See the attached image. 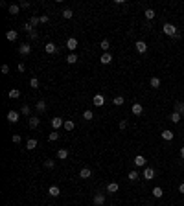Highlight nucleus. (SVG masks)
I'll use <instances>...</instances> for the list:
<instances>
[{
	"instance_id": "72a5a7b5",
	"label": "nucleus",
	"mask_w": 184,
	"mask_h": 206,
	"mask_svg": "<svg viewBox=\"0 0 184 206\" xmlns=\"http://www.w3.org/2000/svg\"><path fill=\"white\" fill-rule=\"evenodd\" d=\"M44 168L53 169V168H55V160H44Z\"/></svg>"
},
{
	"instance_id": "0eeeda50",
	"label": "nucleus",
	"mask_w": 184,
	"mask_h": 206,
	"mask_svg": "<svg viewBox=\"0 0 184 206\" xmlns=\"http://www.w3.org/2000/svg\"><path fill=\"white\" fill-rule=\"evenodd\" d=\"M144 178H146V180H153V178H155V169L153 168H146L144 169Z\"/></svg>"
},
{
	"instance_id": "c85d7f7f",
	"label": "nucleus",
	"mask_w": 184,
	"mask_h": 206,
	"mask_svg": "<svg viewBox=\"0 0 184 206\" xmlns=\"http://www.w3.org/2000/svg\"><path fill=\"white\" fill-rule=\"evenodd\" d=\"M144 17H146L147 20H153V18H155V11H153V9H146V11H144Z\"/></svg>"
},
{
	"instance_id": "603ef678",
	"label": "nucleus",
	"mask_w": 184,
	"mask_h": 206,
	"mask_svg": "<svg viewBox=\"0 0 184 206\" xmlns=\"http://www.w3.org/2000/svg\"><path fill=\"white\" fill-rule=\"evenodd\" d=\"M180 156L184 158V147H180Z\"/></svg>"
},
{
	"instance_id": "ea45409f",
	"label": "nucleus",
	"mask_w": 184,
	"mask_h": 206,
	"mask_svg": "<svg viewBox=\"0 0 184 206\" xmlns=\"http://www.w3.org/2000/svg\"><path fill=\"white\" fill-rule=\"evenodd\" d=\"M138 178V173L136 171H129V180H136Z\"/></svg>"
},
{
	"instance_id": "4c0bfd02",
	"label": "nucleus",
	"mask_w": 184,
	"mask_h": 206,
	"mask_svg": "<svg viewBox=\"0 0 184 206\" xmlns=\"http://www.w3.org/2000/svg\"><path fill=\"white\" fill-rule=\"evenodd\" d=\"M30 87H31V88H39V79H37V77H31Z\"/></svg>"
},
{
	"instance_id": "4be33fe9",
	"label": "nucleus",
	"mask_w": 184,
	"mask_h": 206,
	"mask_svg": "<svg viewBox=\"0 0 184 206\" xmlns=\"http://www.w3.org/2000/svg\"><path fill=\"white\" fill-rule=\"evenodd\" d=\"M63 127L66 129V131H68V133H70V131H74V127H76V123H74L72 120H66V121H65V125H63Z\"/></svg>"
},
{
	"instance_id": "5701e85b",
	"label": "nucleus",
	"mask_w": 184,
	"mask_h": 206,
	"mask_svg": "<svg viewBox=\"0 0 184 206\" xmlns=\"http://www.w3.org/2000/svg\"><path fill=\"white\" fill-rule=\"evenodd\" d=\"M57 158H59V160L68 158V151H66V149H59V151H57Z\"/></svg>"
},
{
	"instance_id": "37998d69",
	"label": "nucleus",
	"mask_w": 184,
	"mask_h": 206,
	"mask_svg": "<svg viewBox=\"0 0 184 206\" xmlns=\"http://www.w3.org/2000/svg\"><path fill=\"white\" fill-rule=\"evenodd\" d=\"M24 30L28 31V33H31V31H33V26H31V24L28 22V24H24Z\"/></svg>"
},
{
	"instance_id": "f8f14e48",
	"label": "nucleus",
	"mask_w": 184,
	"mask_h": 206,
	"mask_svg": "<svg viewBox=\"0 0 184 206\" xmlns=\"http://www.w3.org/2000/svg\"><path fill=\"white\" fill-rule=\"evenodd\" d=\"M44 50L48 52V53H57L59 52V48L53 44V43H46V46H44Z\"/></svg>"
},
{
	"instance_id": "de8ad7c7",
	"label": "nucleus",
	"mask_w": 184,
	"mask_h": 206,
	"mask_svg": "<svg viewBox=\"0 0 184 206\" xmlns=\"http://www.w3.org/2000/svg\"><path fill=\"white\" fill-rule=\"evenodd\" d=\"M125 127H127V121H125V120H121V121H120V129H121V131H124Z\"/></svg>"
},
{
	"instance_id": "c756f323",
	"label": "nucleus",
	"mask_w": 184,
	"mask_h": 206,
	"mask_svg": "<svg viewBox=\"0 0 184 206\" xmlns=\"http://www.w3.org/2000/svg\"><path fill=\"white\" fill-rule=\"evenodd\" d=\"M175 112H180V114L184 112V103L182 101H177L175 103Z\"/></svg>"
},
{
	"instance_id": "864d4df0",
	"label": "nucleus",
	"mask_w": 184,
	"mask_h": 206,
	"mask_svg": "<svg viewBox=\"0 0 184 206\" xmlns=\"http://www.w3.org/2000/svg\"><path fill=\"white\" fill-rule=\"evenodd\" d=\"M182 116H184V112H182Z\"/></svg>"
},
{
	"instance_id": "a211bd4d",
	"label": "nucleus",
	"mask_w": 184,
	"mask_h": 206,
	"mask_svg": "<svg viewBox=\"0 0 184 206\" xmlns=\"http://www.w3.org/2000/svg\"><path fill=\"white\" fill-rule=\"evenodd\" d=\"M8 96L11 99H17V98H20V90H18V88H11V90L8 92Z\"/></svg>"
},
{
	"instance_id": "cd10ccee",
	"label": "nucleus",
	"mask_w": 184,
	"mask_h": 206,
	"mask_svg": "<svg viewBox=\"0 0 184 206\" xmlns=\"http://www.w3.org/2000/svg\"><path fill=\"white\" fill-rule=\"evenodd\" d=\"M162 138H164V140H173V133L171 131H168V129H166V131H162Z\"/></svg>"
},
{
	"instance_id": "412c9836",
	"label": "nucleus",
	"mask_w": 184,
	"mask_h": 206,
	"mask_svg": "<svg viewBox=\"0 0 184 206\" xmlns=\"http://www.w3.org/2000/svg\"><path fill=\"white\" fill-rule=\"evenodd\" d=\"M180 118H182V114H180V112H171V116H169V120H171L173 123H179V121H180Z\"/></svg>"
},
{
	"instance_id": "9b49d317",
	"label": "nucleus",
	"mask_w": 184,
	"mask_h": 206,
	"mask_svg": "<svg viewBox=\"0 0 184 206\" xmlns=\"http://www.w3.org/2000/svg\"><path fill=\"white\" fill-rule=\"evenodd\" d=\"M17 37H18V33H17L15 30H9V31H6V39H8L9 43H13V40H17Z\"/></svg>"
},
{
	"instance_id": "79ce46f5",
	"label": "nucleus",
	"mask_w": 184,
	"mask_h": 206,
	"mask_svg": "<svg viewBox=\"0 0 184 206\" xmlns=\"http://www.w3.org/2000/svg\"><path fill=\"white\" fill-rule=\"evenodd\" d=\"M39 22H40V20H39V17H31V18H30V24H31V26H37Z\"/></svg>"
},
{
	"instance_id": "a18cd8bd",
	"label": "nucleus",
	"mask_w": 184,
	"mask_h": 206,
	"mask_svg": "<svg viewBox=\"0 0 184 206\" xmlns=\"http://www.w3.org/2000/svg\"><path fill=\"white\" fill-rule=\"evenodd\" d=\"M2 74H9V66L8 65H2Z\"/></svg>"
},
{
	"instance_id": "09e8293b",
	"label": "nucleus",
	"mask_w": 184,
	"mask_h": 206,
	"mask_svg": "<svg viewBox=\"0 0 184 206\" xmlns=\"http://www.w3.org/2000/svg\"><path fill=\"white\" fill-rule=\"evenodd\" d=\"M17 68H18V72H24V70H26V66H24V65H22V63H20V65H18V66H17Z\"/></svg>"
},
{
	"instance_id": "6ab92c4d",
	"label": "nucleus",
	"mask_w": 184,
	"mask_h": 206,
	"mask_svg": "<svg viewBox=\"0 0 184 206\" xmlns=\"http://www.w3.org/2000/svg\"><path fill=\"white\" fill-rule=\"evenodd\" d=\"M162 195H164V190H162L160 186H155V188H153V197H156V199H160Z\"/></svg>"
},
{
	"instance_id": "e433bc0d",
	"label": "nucleus",
	"mask_w": 184,
	"mask_h": 206,
	"mask_svg": "<svg viewBox=\"0 0 184 206\" xmlns=\"http://www.w3.org/2000/svg\"><path fill=\"white\" fill-rule=\"evenodd\" d=\"M63 17H65V18H72V17H74L72 9H63Z\"/></svg>"
},
{
	"instance_id": "a19ab883",
	"label": "nucleus",
	"mask_w": 184,
	"mask_h": 206,
	"mask_svg": "<svg viewBox=\"0 0 184 206\" xmlns=\"http://www.w3.org/2000/svg\"><path fill=\"white\" fill-rule=\"evenodd\" d=\"M39 20H40V24H46V22H50V17L48 15H43V17H39Z\"/></svg>"
},
{
	"instance_id": "39448f33",
	"label": "nucleus",
	"mask_w": 184,
	"mask_h": 206,
	"mask_svg": "<svg viewBox=\"0 0 184 206\" xmlns=\"http://www.w3.org/2000/svg\"><path fill=\"white\" fill-rule=\"evenodd\" d=\"M66 48H68L70 52H74V50L77 48V39H76V37H70V39L66 40Z\"/></svg>"
},
{
	"instance_id": "8fccbe9b",
	"label": "nucleus",
	"mask_w": 184,
	"mask_h": 206,
	"mask_svg": "<svg viewBox=\"0 0 184 206\" xmlns=\"http://www.w3.org/2000/svg\"><path fill=\"white\" fill-rule=\"evenodd\" d=\"M30 37H31V39H37V31H35V30H33V31L30 33Z\"/></svg>"
},
{
	"instance_id": "1a4fd4ad",
	"label": "nucleus",
	"mask_w": 184,
	"mask_h": 206,
	"mask_svg": "<svg viewBox=\"0 0 184 206\" xmlns=\"http://www.w3.org/2000/svg\"><path fill=\"white\" fill-rule=\"evenodd\" d=\"M30 52H31V46L30 44H20L18 46V53H20V55H28Z\"/></svg>"
},
{
	"instance_id": "f257e3e1",
	"label": "nucleus",
	"mask_w": 184,
	"mask_h": 206,
	"mask_svg": "<svg viewBox=\"0 0 184 206\" xmlns=\"http://www.w3.org/2000/svg\"><path fill=\"white\" fill-rule=\"evenodd\" d=\"M162 31H164L166 35L173 37V39H175V35H177V33H179V31H177V28H175L173 24H164V28H162Z\"/></svg>"
},
{
	"instance_id": "7ed1b4c3",
	"label": "nucleus",
	"mask_w": 184,
	"mask_h": 206,
	"mask_svg": "<svg viewBox=\"0 0 184 206\" xmlns=\"http://www.w3.org/2000/svg\"><path fill=\"white\" fill-rule=\"evenodd\" d=\"M50 123H52L53 131H57L59 127H63V125H65V120H63V118H52V121H50Z\"/></svg>"
},
{
	"instance_id": "aec40b11",
	"label": "nucleus",
	"mask_w": 184,
	"mask_h": 206,
	"mask_svg": "<svg viewBox=\"0 0 184 206\" xmlns=\"http://www.w3.org/2000/svg\"><path fill=\"white\" fill-rule=\"evenodd\" d=\"M35 147H37V140L35 138H30L28 142H26V149L31 151V149H35Z\"/></svg>"
},
{
	"instance_id": "473e14b6",
	"label": "nucleus",
	"mask_w": 184,
	"mask_h": 206,
	"mask_svg": "<svg viewBox=\"0 0 184 206\" xmlns=\"http://www.w3.org/2000/svg\"><path fill=\"white\" fill-rule=\"evenodd\" d=\"M112 103H114V105H118V107L124 105V96H116V98L112 99Z\"/></svg>"
},
{
	"instance_id": "49530a36",
	"label": "nucleus",
	"mask_w": 184,
	"mask_h": 206,
	"mask_svg": "<svg viewBox=\"0 0 184 206\" xmlns=\"http://www.w3.org/2000/svg\"><path fill=\"white\" fill-rule=\"evenodd\" d=\"M18 6H20V8H30V2H26V0H22V2H20Z\"/></svg>"
},
{
	"instance_id": "f704fd0d",
	"label": "nucleus",
	"mask_w": 184,
	"mask_h": 206,
	"mask_svg": "<svg viewBox=\"0 0 184 206\" xmlns=\"http://www.w3.org/2000/svg\"><path fill=\"white\" fill-rule=\"evenodd\" d=\"M83 118H85V120H92V118H94V112H92V111H88V109H87V111L83 112Z\"/></svg>"
},
{
	"instance_id": "dca6fc26",
	"label": "nucleus",
	"mask_w": 184,
	"mask_h": 206,
	"mask_svg": "<svg viewBox=\"0 0 184 206\" xmlns=\"http://www.w3.org/2000/svg\"><path fill=\"white\" fill-rule=\"evenodd\" d=\"M142 112H144V107H142L140 103H134V105H133V114L134 116H140Z\"/></svg>"
},
{
	"instance_id": "4468645a",
	"label": "nucleus",
	"mask_w": 184,
	"mask_h": 206,
	"mask_svg": "<svg viewBox=\"0 0 184 206\" xmlns=\"http://www.w3.org/2000/svg\"><path fill=\"white\" fill-rule=\"evenodd\" d=\"M90 175H92V169L90 168H83L79 171V177L81 178H90Z\"/></svg>"
},
{
	"instance_id": "b1692460",
	"label": "nucleus",
	"mask_w": 184,
	"mask_h": 206,
	"mask_svg": "<svg viewBox=\"0 0 184 206\" xmlns=\"http://www.w3.org/2000/svg\"><path fill=\"white\" fill-rule=\"evenodd\" d=\"M35 109H37V112H44V111H46V103H44L43 99H40V101H37Z\"/></svg>"
},
{
	"instance_id": "c03bdc74",
	"label": "nucleus",
	"mask_w": 184,
	"mask_h": 206,
	"mask_svg": "<svg viewBox=\"0 0 184 206\" xmlns=\"http://www.w3.org/2000/svg\"><path fill=\"white\" fill-rule=\"evenodd\" d=\"M13 142H15V143H20V140H22V138H20V136L18 134H13V138H11Z\"/></svg>"
},
{
	"instance_id": "423d86ee",
	"label": "nucleus",
	"mask_w": 184,
	"mask_h": 206,
	"mask_svg": "<svg viewBox=\"0 0 184 206\" xmlns=\"http://www.w3.org/2000/svg\"><path fill=\"white\" fill-rule=\"evenodd\" d=\"M92 103H94V105H96V107H101V105H103V103H105V98H103V94H96V96H94V98H92Z\"/></svg>"
},
{
	"instance_id": "bb28decb",
	"label": "nucleus",
	"mask_w": 184,
	"mask_h": 206,
	"mask_svg": "<svg viewBox=\"0 0 184 206\" xmlns=\"http://www.w3.org/2000/svg\"><path fill=\"white\" fill-rule=\"evenodd\" d=\"M18 9H20V6L11 4V6H9V15H18Z\"/></svg>"
},
{
	"instance_id": "2eb2a0df",
	"label": "nucleus",
	"mask_w": 184,
	"mask_h": 206,
	"mask_svg": "<svg viewBox=\"0 0 184 206\" xmlns=\"http://www.w3.org/2000/svg\"><path fill=\"white\" fill-rule=\"evenodd\" d=\"M118 182H109L107 184V191H109V193H116V191H118Z\"/></svg>"
},
{
	"instance_id": "58836bf2",
	"label": "nucleus",
	"mask_w": 184,
	"mask_h": 206,
	"mask_svg": "<svg viewBox=\"0 0 184 206\" xmlns=\"http://www.w3.org/2000/svg\"><path fill=\"white\" fill-rule=\"evenodd\" d=\"M20 112H22V114H26V116H28V114L31 112V109H30L28 105H22V109H20Z\"/></svg>"
},
{
	"instance_id": "2f4dec72",
	"label": "nucleus",
	"mask_w": 184,
	"mask_h": 206,
	"mask_svg": "<svg viewBox=\"0 0 184 206\" xmlns=\"http://www.w3.org/2000/svg\"><path fill=\"white\" fill-rule=\"evenodd\" d=\"M149 83H151L153 88H158V87H160V79H158V77H151V81H149Z\"/></svg>"
},
{
	"instance_id": "7c9ffc66",
	"label": "nucleus",
	"mask_w": 184,
	"mask_h": 206,
	"mask_svg": "<svg viewBox=\"0 0 184 206\" xmlns=\"http://www.w3.org/2000/svg\"><path fill=\"white\" fill-rule=\"evenodd\" d=\"M99 46H101V50H109V48H111V43H109V40L107 39H103V40H101V43H99Z\"/></svg>"
},
{
	"instance_id": "c9c22d12",
	"label": "nucleus",
	"mask_w": 184,
	"mask_h": 206,
	"mask_svg": "<svg viewBox=\"0 0 184 206\" xmlns=\"http://www.w3.org/2000/svg\"><path fill=\"white\" fill-rule=\"evenodd\" d=\"M48 140H50V142H55V140H59V133H57V131H53V133H50V136H48Z\"/></svg>"
},
{
	"instance_id": "9d476101",
	"label": "nucleus",
	"mask_w": 184,
	"mask_h": 206,
	"mask_svg": "<svg viewBox=\"0 0 184 206\" xmlns=\"http://www.w3.org/2000/svg\"><path fill=\"white\" fill-rule=\"evenodd\" d=\"M111 61H112V55H111V53H109V52H105L103 55L99 57V63H101V65H109V63H111Z\"/></svg>"
},
{
	"instance_id": "ddd939ff",
	"label": "nucleus",
	"mask_w": 184,
	"mask_h": 206,
	"mask_svg": "<svg viewBox=\"0 0 184 206\" xmlns=\"http://www.w3.org/2000/svg\"><path fill=\"white\" fill-rule=\"evenodd\" d=\"M134 166H136V168H144V166H146V158H144L142 155L134 156Z\"/></svg>"
},
{
	"instance_id": "a878e982",
	"label": "nucleus",
	"mask_w": 184,
	"mask_h": 206,
	"mask_svg": "<svg viewBox=\"0 0 184 206\" xmlns=\"http://www.w3.org/2000/svg\"><path fill=\"white\" fill-rule=\"evenodd\" d=\"M77 59H79V57L76 55V53H70V55L66 57V63H68V65H74V63H77Z\"/></svg>"
},
{
	"instance_id": "f03ea898",
	"label": "nucleus",
	"mask_w": 184,
	"mask_h": 206,
	"mask_svg": "<svg viewBox=\"0 0 184 206\" xmlns=\"http://www.w3.org/2000/svg\"><path fill=\"white\" fill-rule=\"evenodd\" d=\"M134 46H136V52H138V53H146L147 52V44L144 43V40H136Z\"/></svg>"
},
{
	"instance_id": "3c124183",
	"label": "nucleus",
	"mask_w": 184,
	"mask_h": 206,
	"mask_svg": "<svg viewBox=\"0 0 184 206\" xmlns=\"http://www.w3.org/2000/svg\"><path fill=\"white\" fill-rule=\"evenodd\" d=\"M179 191H180V193H184V182H182L180 186H179Z\"/></svg>"
},
{
	"instance_id": "393cba45",
	"label": "nucleus",
	"mask_w": 184,
	"mask_h": 206,
	"mask_svg": "<svg viewBox=\"0 0 184 206\" xmlns=\"http://www.w3.org/2000/svg\"><path fill=\"white\" fill-rule=\"evenodd\" d=\"M37 125H39V116H31V118H30V127L37 129Z\"/></svg>"
},
{
	"instance_id": "6e6552de",
	"label": "nucleus",
	"mask_w": 184,
	"mask_h": 206,
	"mask_svg": "<svg viewBox=\"0 0 184 206\" xmlns=\"http://www.w3.org/2000/svg\"><path fill=\"white\" fill-rule=\"evenodd\" d=\"M8 121L9 123H17L18 121V112L17 111H9L8 112Z\"/></svg>"
},
{
	"instance_id": "20e7f679",
	"label": "nucleus",
	"mask_w": 184,
	"mask_h": 206,
	"mask_svg": "<svg viewBox=\"0 0 184 206\" xmlns=\"http://www.w3.org/2000/svg\"><path fill=\"white\" fill-rule=\"evenodd\" d=\"M105 204V195L103 193H96L94 195V206H103Z\"/></svg>"
},
{
	"instance_id": "f3484780",
	"label": "nucleus",
	"mask_w": 184,
	"mask_h": 206,
	"mask_svg": "<svg viewBox=\"0 0 184 206\" xmlns=\"http://www.w3.org/2000/svg\"><path fill=\"white\" fill-rule=\"evenodd\" d=\"M48 193H50L52 197H59V195H61V190H59L57 186H50V188H48Z\"/></svg>"
}]
</instances>
